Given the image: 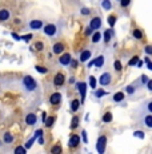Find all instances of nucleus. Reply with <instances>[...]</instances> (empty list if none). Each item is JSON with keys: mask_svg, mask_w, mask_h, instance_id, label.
Here are the masks:
<instances>
[{"mask_svg": "<svg viewBox=\"0 0 152 154\" xmlns=\"http://www.w3.org/2000/svg\"><path fill=\"white\" fill-rule=\"evenodd\" d=\"M127 93H130V94H133L135 93V86H127Z\"/></svg>", "mask_w": 152, "mask_h": 154, "instance_id": "4c0bfd02", "label": "nucleus"}, {"mask_svg": "<svg viewBox=\"0 0 152 154\" xmlns=\"http://www.w3.org/2000/svg\"><path fill=\"white\" fill-rule=\"evenodd\" d=\"M54 52L55 54H60V52H63L64 51V44L63 43H55L54 44Z\"/></svg>", "mask_w": 152, "mask_h": 154, "instance_id": "2eb2a0df", "label": "nucleus"}, {"mask_svg": "<svg viewBox=\"0 0 152 154\" xmlns=\"http://www.w3.org/2000/svg\"><path fill=\"white\" fill-rule=\"evenodd\" d=\"M12 36L15 38L16 40H19V39H20V38H19V35H17V34H15V32H13V34H12Z\"/></svg>", "mask_w": 152, "mask_h": 154, "instance_id": "5fc2aeb1", "label": "nucleus"}, {"mask_svg": "<svg viewBox=\"0 0 152 154\" xmlns=\"http://www.w3.org/2000/svg\"><path fill=\"white\" fill-rule=\"evenodd\" d=\"M44 34L48 36H54L56 34V26L55 24H47L44 27Z\"/></svg>", "mask_w": 152, "mask_h": 154, "instance_id": "20e7f679", "label": "nucleus"}, {"mask_svg": "<svg viewBox=\"0 0 152 154\" xmlns=\"http://www.w3.org/2000/svg\"><path fill=\"white\" fill-rule=\"evenodd\" d=\"M111 36H112V32H111L110 29H107V31L104 32V40L108 43V42H110V39H111Z\"/></svg>", "mask_w": 152, "mask_h": 154, "instance_id": "bb28decb", "label": "nucleus"}, {"mask_svg": "<svg viewBox=\"0 0 152 154\" xmlns=\"http://www.w3.org/2000/svg\"><path fill=\"white\" fill-rule=\"evenodd\" d=\"M111 121H112V114L108 111V112H106V114L103 115V122L104 123H110Z\"/></svg>", "mask_w": 152, "mask_h": 154, "instance_id": "a211bd4d", "label": "nucleus"}, {"mask_svg": "<svg viewBox=\"0 0 152 154\" xmlns=\"http://www.w3.org/2000/svg\"><path fill=\"white\" fill-rule=\"evenodd\" d=\"M144 123H145V126H147V127H152V115L151 114H148L147 117H145Z\"/></svg>", "mask_w": 152, "mask_h": 154, "instance_id": "412c9836", "label": "nucleus"}, {"mask_svg": "<svg viewBox=\"0 0 152 154\" xmlns=\"http://www.w3.org/2000/svg\"><path fill=\"white\" fill-rule=\"evenodd\" d=\"M76 87H77V90L80 91L81 94V99L86 98V90H87V85L83 83V82H79V83H76Z\"/></svg>", "mask_w": 152, "mask_h": 154, "instance_id": "1a4fd4ad", "label": "nucleus"}, {"mask_svg": "<svg viewBox=\"0 0 152 154\" xmlns=\"http://www.w3.org/2000/svg\"><path fill=\"white\" fill-rule=\"evenodd\" d=\"M130 3H131V0H121L120 4L123 5V7H128V5H130Z\"/></svg>", "mask_w": 152, "mask_h": 154, "instance_id": "a19ab883", "label": "nucleus"}, {"mask_svg": "<svg viewBox=\"0 0 152 154\" xmlns=\"http://www.w3.org/2000/svg\"><path fill=\"white\" fill-rule=\"evenodd\" d=\"M133 36H135V39H142L143 32L140 31V29H135V31H133Z\"/></svg>", "mask_w": 152, "mask_h": 154, "instance_id": "cd10ccee", "label": "nucleus"}, {"mask_svg": "<svg viewBox=\"0 0 152 154\" xmlns=\"http://www.w3.org/2000/svg\"><path fill=\"white\" fill-rule=\"evenodd\" d=\"M61 100V94L60 93H54L51 95V98H49V102H51V105H59Z\"/></svg>", "mask_w": 152, "mask_h": 154, "instance_id": "423d86ee", "label": "nucleus"}, {"mask_svg": "<svg viewBox=\"0 0 152 154\" xmlns=\"http://www.w3.org/2000/svg\"><path fill=\"white\" fill-rule=\"evenodd\" d=\"M39 138V140H37V142H39V145H44V138L42 137V135H40V137H37Z\"/></svg>", "mask_w": 152, "mask_h": 154, "instance_id": "8fccbe9b", "label": "nucleus"}, {"mask_svg": "<svg viewBox=\"0 0 152 154\" xmlns=\"http://www.w3.org/2000/svg\"><path fill=\"white\" fill-rule=\"evenodd\" d=\"M37 121V117L36 114H34V112H30V114L25 117V122H27V125H35Z\"/></svg>", "mask_w": 152, "mask_h": 154, "instance_id": "9d476101", "label": "nucleus"}, {"mask_svg": "<svg viewBox=\"0 0 152 154\" xmlns=\"http://www.w3.org/2000/svg\"><path fill=\"white\" fill-rule=\"evenodd\" d=\"M111 78H112V76H111L110 72H104V74H101V76L99 78V82H100L101 86H107L111 83Z\"/></svg>", "mask_w": 152, "mask_h": 154, "instance_id": "7ed1b4c3", "label": "nucleus"}, {"mask_svg": "<svg viewBox=\"0 0 152 154\" xmlns=\"http://www.w3.org/2000/svg\"><path fill=\"white\" fill-rule=\"evenodd\" d=\"M12 141H13V135L11 134V133H5L4 134V142L5 143H11Z\"/></svg>", "mask_w": 152, "mask_h": 154, "instance_id": "aec40b11", "label": "nucleus"}, {"mask_svg": "<svg viewBox=\"0 0 152 154\" xmlns=\"http://www.w3.org/2000/svg\"><path fill=\"white\" fill-rule=\"evenodd\" d=\"M100 39H101V34H100V32H95V34L92 35V43H98Z\"/></svg>", "mask_w": 152, "mask_h": 154, "instance_id": "5701e85b", "label": "nucleus"}, {"mask_svg": "<svg viewBox=\"0 0 152 154\" xmlns=\"http://www.w3.org/2000/svg\"><path fill=\"white\" fill-rule=\"evenodd\" d=\"M71 55L69 54H64V55H61L60 58H59V62H60V64L61 66H68L69 64V62H71Z\"/></svg>", "mask_w": 152, "mask_h": 154, "instance_id": "0eeeda50", "label": "nucleus"}, {"mask_svg": "<svg viewBox=\"0 0 152 154\" xmlns=\"http://www.w3.org/2000/svg\"><path fill=\"white\" fill-rule=\"evenodd\" d=\"M115 23H116V17L115 16H110V17H108V24H110L111 27H113V26H115Z\"/></svg>", "mask_w": 152, "mask_h": 154, "instance_id": "c756f323", "label": "nucleus"}, {"mask_svg": "<svg viewBox=\"0 0 152 154\" xmlns=\"http://www.w3.org/2000/svg\"><path fill=\"white\" fill-rule=\"evenodd\" d=\"M77 125H79V118L77 117H74V118H72V123H71V126H69V127L74 130V129L77 127Z\"/></svg>", "mask_w": 152, "mask_h": 154, "instance_id": "393cba45", "label": "nucleus"}, {"mask_svg": "<svg viewBox=\"0 0 152 154\" xmlns=\"http://www.w3.org/2000/svg\"><path fill=\"white\" fill-rule=\"evenodd\" d=\"M30 27L32 29H40L43 27V23L40 22V20H32V22L30 23Z\"/></svg>", "mask_w": 152, "mask_h": 154, "instance_id": "4468645a", "label": "nucleus"}, {"mask_svg": "<svg viewBox=\"0 0 152 154\" xmlns=\"http://www.w3.org/2000/svg\"><path fill=\"white\" fill-rule=\"evenodd\" d=\"M145 63H147V69L148 70H152V64H151V60H150V58H145Z\"/></svg>", "mask_w": 152, "mask_h": 154, "instance_id": "ea45409f", "label": "nucleus"}, {"mask_svg": "<svg viewBox=\"0 0 152 154\" xmlns=\"http://www.w3.org/2000/svg\"><path fill=\"white\" fill-rule=\"evenodd\" d=\"M40 135H43V130H37V131L35 133L34 137H35V138H37V137H40Z\"/></svg>", "mask_w": 152, "mask_h": 154, "instance_id": "a18cd8bd", "label": "nucleus"}, {"mask_svg": "<svg viewBox=\"0 0 152 154\" xmlns=\"http://www.w3.org/2000/svg\"><path fill=\"white\" fill-rule=\"evenodd\" d=\"M10 16H11V14L8 10H0V20L5 22V20L10 19Z\"/></svg>", "mask_w": 152, "mask_h": 154, "instance_id": "ddd939ff", "label": "nucleus"}, {"mask_svg": "<svg viewBox=\"0 0 152 154\" xmlns=\"http://www.w3.org/2000/svg\"><path fill=\"white\" fill-rule=\"evenodd\" d=\"M147 81H148V78H147V76H145V75H143L142 78H140V82H142V83H145V82H147Z\"/></svg>", "mask_w": 152, "mask_h": 154, "instance_id": "3c124183", "label": "nucleus"}, {"mask_svg": "<svg viewBox=\"0 0 152 154\" xmlns=\"http://www.w3.org/2000/svg\"><path fill=\"white\" fill-rule=\"evenodd\" d=\"M79 143H80V137H79V135L74 134V135L69 137V141H68V146L69 147H76Z\"/></svg>", "mask_w": 152, "mask_h": 154, "instance_id": "39448f33", "label": "nucleus"}, {"mask_svg": "<svg viewBox=\"0 0 152 154\" xmlns=\"http://www.w3.org/2000/svg\"><path fill=\"white\" fill-rule=\"evenodd\" d=\"M23 39H24L25 42H30V40L32 39V35H31V34H28V35H24V36H23Z\"/></svg>", "mask_w": 152, "mask_h": 154, "instance_id": "37998d69", "label": "nucleus"}, {"mask_svg": "<svg viewBox=\"0 0 152 154\" xmlns=\"http://www.w3.org/2000/svg\"><path fill=\"white\" fill-rule=\"evenodd\" d=\"M51 153L52 154H59V153H61V147L59 146V145H55V146L51 149Z\"/></svg>", "mask_w": 152, "mask_h": 154, "instance_id": "a878e982", "label": "nucleus"}, {"mask_svg": "<svg viewBox=\"0 0 152 154\" xmlns=\"http://www.w3.org/2000/svg\"><path fill=\"white\" fill-rule=\"evenodd\" d=\"M91 34H92V28H91V27H88V28L86 29V35L88 36V35H91Z\"/></svg>", "mask_w": 152, "mask_h": 154, "instance_id": "603ef678", "label": "nucleus"}, {"mask_svg": "<svg viewBox=\"0 0 152 154\" xmlns=\"http://www.w3.org/2000/svg\"><path fill=\"white\" fill-rule=\"evenodd\" d=\"M69 64H71V67H72V69H76V67H77V60H72V59H71V62H69Z\"/></svg>", "mask_w": 152, "mask_h": 154, "instance_id": "79ce46f5", "label": "nucleus"}, {"mask_svg": "<svg viewBox=\"0 0 152 154\" xmlns=\"http://www.w3.org/2000/svg\"><path fill=\"white\" fill-rule=\"evenodd\" d=\"M35 141H36V138H35V137H32L31 140L28 141L27 143H25V149H30V147L32 146V145H34V142H35Z\"/></svg>", "mask_w": 152, "mask_h": 154, "instance_id": "2f4dec72", "label": "nucleus"}, {"mask_svg": "<svg viewBox=\"0 0 152 154\" xmlns=\"http://www.w3.org/2000/svg\"><path fill=\"white\" fill-rule=\"evenodd\" d=\"M147 87H148V90L150 91H152V81H150V79L147 81Z\"/></svg>", "mask_w": 152, "mask_h": 154, "instance_id": "09e8293b", "label": "nucleus"}, {"mask_svg": "<svg viewBox=\"0 0 152 154\" xmlns=\"http://www.w3.org/2000/svg\"><path fill=\"white\" fill-rule=\"evenodd\" d=\"M101 4H103V8L104 10H111V8H112V3L110 2V0H103V3H101Z\"/></svg>", "mask_w": 152, "mask_h": 154, "instance_id": "4be33fe9", "label": "nucleus"}, {"mask_svg": "<svg viewBox=\"0 0 152 154\" xmlns=\"http://www.w3.org/2000/svg\"><path fill=\"white\" fill-rule=\"evenodd\" d=\"M133 135H135V137H137V138H144V133H143V131H139V130L133 133Z\"/></svg>", "mask_w": 152, "mask_h": 154, "instance_id": "e433bc0d", "label": "nucleus"}, {"mask_svg": "<svg viewBox=\"0 0 152 154\" xmlns=\"http://www.w3.org/2000/svg\"><path fill=\"white\" fill-rule=\"evenodd\" d=\"M137 60H139V56H133V58L128 62V64H130V66H135V64L137 63Z\"/></svg>", "mask_w": 152, "mask_h": 154, "instance_id": "473e14b6", "label": "nucleus"}, {"mask_svg": "<svg viewBox=\"0 0 152 154\" xmlns=\"http://www.w3.org/2000/svg\"><path fill=\"white\" fill-rule=\"evenodd\" d=\"M34 47L37 50V51H42L43 47H44V44H43L42 42H36V43H35V46H34Z\"/></svg>", "mask_w": 152, "mask_h": 154, "instance_id": "7c9ffc66", "label": "nucleus"}, {"mask_svg": "<svg viewBox=\"0 0 152 154\" xmlns=\"http://www.w3.org/2000/svg\"><path fill=\"white\" fill-rule=\"evenodd\" d=\"M89 86H91L92 88L96 87V79H95V76H89Z\"/></svg>", "mask_w": 152, "mask_h": 154, "instance_id": "72a5a7b5", "label": "nucleus"}, {"mask_svg": "<svg viewBox=\"0 0 152 154\" xmlns=\"http://www.w3.org/2000/svg\"><path fill=\"white\" fill-rule=\"evenodd\" d=\"M55 122V118L54 117H47L44 119V125L45 126H52V123Z\"/></svg>", "mask_w": 152, "mask_h": 154, "instance_id": "b1692460", "label": "nucleus"}, {"mask_svg": "<svg viewBox=\"0 0 152 154\" xmlns=\"http://www.w3.org/2000/svg\"><path fill=\"white\" fill-rule=\"evenodd\" d=\"M93 64H95L98 69H100V67H103L104 64V56H98V58L93 60Z\"/></svg>", "mask_w": 152, "mask_h": 154, "instance_id": "dca6fc26", "label": "nucleus"}, {"mask_svg": "<svg viewBox=\"0 0 152 154\" xmlns=\"http://www.w3.org/2000/svg\"><path fill=\"white\" fill-rule=\"evenodd\" d=\"M113 66H115V70H116V71H121V69H123L121 63H120V62H119V60H116Z\"/></svg>", "mask_w": 152, "mask_h": 154, "instance_id": "c9c22d12", "label": "nucleus"}, {"mask_svg": "<svg viewBox=\"0 0 152 154\" xmlns=\"http://www.w3.org/2000/svg\"><path fill=\"white\" fill-rule=\"evenodd\" d=\"M123 99H124V94L120 93V91H119V93H116L115 95H113V100H115V102H121Z\"/></svg>", "mask_w": 152, "mask_h": 154, "instance_id": "6ab92c4d", "label": "nucleus"}, {"mask_svg": "<svg viewBox=\"0 0 152 154\" xmlns=\"http://www.w3.org/2000/svg\"><path fill=\"white\" fill-rule=\"evenodd\" d=\"M147 111L148 112H152V102H148L147 103Z\"/></svg>", "mask_w": 152, "mask_h": 154, "instance_id": "49530a36", "label": "nucleus"}, {"mask_svg": "<svg viewBox=\"0 0 152 154\" xmlns=\"http://www.w3.org/2000/svg\"><path fill=\"white\" fill-rule=\"evenodd\" d=\"M89 12H91V11H89L88 8H83V10H81V15H89Z\"/></svg>", "mask_w": 152, "mask_h": 154, "instance_id": "c03bdc74", "label": "nucleus"}, {"mask_svg": "<svg viewBox=\"0 0 152 154\" xmlns=\"http://www.w3.org/2000/svg\"><path fill=\"white\" fill-rule=\"evenodd\" d=\"M145 52L150 55L151 52H152V47H151V46H145Z\"/></svg>", "mask_w": 152, "mask_h": 154, "instance_id": "de8ad7c7", "label": "nucleus"}, {"mask_svg": "<svg viewBox=\"0 0 152 154\" xmlns=\"http://www.w3.org/2000/svg\"><path fill=\"white\" fill-rule=\"evenodd\" d=\"M25 152H27V149H25V147H23V146H17L16 149H15V153H23V154H25Z\"/></svg>", "mask_w": 152, "mask_h": 154, "instance_id": "f704fd0d", "label": "nucleus"}, {"mask_svg": "<svg viewBox=\"0 0 152 154\" xmlns=\"http://www.w3.org/2000/svg\"><path fill=\"white\" fill-rule=\"evenodd\" d=\"M64 75L61 72H59V74H56L55 75V78H54V83H55V86H61L64 83Z\"/></svg>", "mask_w": 152, "mask_h": 154, "instance_id": "9b49d317", "label": "nucleus"}, {"mask_svg": "<svg viewBox=\"0 0 152 154\" xmlns=\"http://www.w3.org/2000/svg\"><path fill=\"white\" fill-rule=\"evenodd\" d=\"M81 134H83V141L87 143V142H88V140H87V134H86V131H83Z\"/></svg>", "mask_w": 152, "mask_h": 154, "instance_id": "864d4df0", "label": "nucleus"}, {"mask_svg": "<svg viewBox=\"0 0 152 154\" xmlns=\"http://www.w3.org/2000/svg\"><path fill=\"white\" fill-rule=\"evenodd\" d=\"M22 83H23V87L25 88L27 91H34L35 88H36V81H35L32 76L30 75H27V76H24L23 78V81H22Z\"/></svg>", "mask_w": 152, "mask_h": 154, "instance_id": "f257e3e1", "label": "nucleus"}, {"mask_svg": "<svg viewBox=\"0 0 152 154\" xmlns=\"http://www.w3.org/2000/svg\"><path fill=\"white\" fill-rule=\"evenodd\" d=\"M89 58H91V51L89 50H84L80 54V62H87Z\"/></svg>", "mask_w": 152, "mask_h": 154, "instance_id": "f8f14e48", "label": "nucleus"}, {"mask_svg": "<svg viewBox=\"0 0 152 154\" xmlns=\"http://www.w3.org/2000/svg\"><path fill=\"white\" fill-rule=\"evenodd\" d=\"M35 69H36V71L37 72H40V74H47L48 72V70H47L45 67H42V66H36Z\"/></svg>", "mask_w": 152, "mask_h": 154, "instance_id": "c85d7f7f", "label": "nucleus"}, {"mask_svg": "<svg viewBox=\"0 0 152 154\" xmlns=\"http://www.w3.org/2000/svg\"><path fill=\"white\" fill-rule=\"evenodd\" d=\"M104 91L103 90H98V91H95V97H98V98H100V97H103L104 95Z\"/></svg>", "mask_w": 152, "mask_h": 154, "instance_id": "58836bf2", "label": "nucleus"}, {"mask_svg": "<svg viewBox=\"0 0 152 154\" xmlns=\"http://www.w3.org/2000/svg\"><path fill=\"white\" fill-rule=\"evenodd\" d=\"M79 107H80V102H79L77 99H74L72 100V103H71V110L72 111H77Z\"/></svg>", "mask_w": 152, "mask_h": 154, "instance_id": "f3484780", "label": "nucleus"}, {"mask_svg": "<svg viewBox=\"0 0 152 154\" xmlns=\"http://www.w3.org/2000/svg\"><path fill=\"white\" fill-rule=\"evenodd\" d=\"M100 26H101L100 17H93V19L91 20V23H89V27H91L92 29H99Z\"/></svg>", "mask_w": 152, "mask_h": 154, "instance_id": "6e6552de", "label": "nucleus"}, {"mask_svg": "<svg viewBox=\"0 0 152 154\" xmlns=\"http://www.w3.org/2000/svg\"><path fill=\"white\" fill-rule=\"evenodd\" d=\"M106 145H107V137L106 135H101L98 138V143H96V149L100 154H103L106 152Z\"/></svg>", "mask_w": 152, "mask_h": 154, "instance_id": "f03ea898", "label": "nucleus"}]
</instances>
